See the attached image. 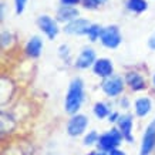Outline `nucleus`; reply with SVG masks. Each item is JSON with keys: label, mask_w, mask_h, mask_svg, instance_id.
<instances>
[{"label": "nucleus", "mask_w": 155, "mask_h": 155, "mask_svg": "<svg viewBox=\"0 0 155 155\" xmlns=\"http://www.w3.org/2000/svg\"><path fill=\"white\" fill-rule=\"evenodd\" d=\"M103 28L100 24L97 23H91V26H90L88 28V33H87V37H88L90 41H97L100 37H101V33H103Z\"/></svg>", "instance_id": "18"}, {"label": "nucleus", "mask_w": 155, "mask_h": 155, "mask_svg": "<svg viewBox=\"0 0 155 155\" xmlns=\"http://www.w3.org/2000/svg\"><path fill=\"white\" fill-rule=\"evenodd\" d=\"M134 110H135L137 117L144 118L151 113V110H152V103H151V100L147 98V97L138 98L135 101V104H134Z\"/></svg>", "instance_id": "15"}, {"label": "nucleus", "mask_w": 155, "mask_h": 155, "mask_svg": "<svg viewBox=\"0 0 155 155\" xmlns=\"http://www.w3.org/2000/svg\"><path fill=\"white\" fill-rule=\"evenodd\" d=\"M88 117L84 114H73L71 118L67 122V134L70 137L83 135L88 127Z\"/></svg>", "instance_id": "4"}, {"label": "nucleus", "mask_w": 155, "mask_h": 155, "mask_svg": "<svg viewBox=\"0 0 155 155\" xmlns=\"http://www.w3.org/2000/svg\"><path fill=\"white\" fill-rule=\"evenodd\" d=\"M58 56H60L64 61L70 60V48H68V46H66V44H61L60 47H58Z\"/></svg>", "instance_id": "22"}, {"label": "nucleus", "mask_w": 155, "mask_h": 155, "mask_svg": "<svg viewBox=\"0 0 155 155\" xmlns=\"http://www.w3.org/2000/svg\"><path fill=\"white\" fill-rule=\"evenodd\" d=\"M90 26H91V23L87 19L77 17V19L71 20V21L64 24L63 31L67 34H74V36H87Z\"/></svg>", "instance_id": "8"}, {"label": "nucleus", "mask_w": 155, "mask_h": 155, "mask_svg": "<svg viewBox=\"0 0 155 155\" xmlns=\"http://www.w3.org/2000/svg\"><path fill=\"white\" fill-rule=\"evenodd\" d=\"M27 6V0H14V10L16 14H21Z\"/></svg>", "instance_id": "23"}, {"label": "nucleus", "mask_w": 155, "mask_h": 155, "mask_svg": "<svg viewBox=\"0 0 155 155\" xmlns=\"http://www.w3.org/2000/svg\"><path fill=\"white\" fill-rule=\"evenodd\" d=\"M100 41L104 47L107 48H117L122 41V36L120 31V27L115 24H110L103 28V33L100 37Z\"/></svg>", "instance_id": "3"}, {"label": "nucleus", "mask_w": 155, "mask_h": 155, "mask_svg": "<svg viewBox=\"0 0 155 155\" xmlns=\"http://www.w3.org/2000/svg\"><path fill=\"white\" fill-rule=\"evenodd\" d=\"M98 155H108V152H105V151H100Z\"/></svg>", "instance_id": "29"}, {"label": "nucleus", "mask_w": 155, "mask_h": 155, "mask_svg": "<svg viewBox=\"0 0 155 155\" xmlns=\"http://www.w3.org/2000/svg\"><path fill=\"white\" fill-rule=\"evenodd\" d=\"M122 140H124V137H122L121 131H120V128H111L110 131L104 132L101 134L98 138V142H97V147H98L100 151H105V152H110L111 150L114 148H118V147L121 145Z\"/></svg>", "instance_id": "2"}, {"label": "nucleus", "mask_w": 155, "mask_h": 155, "mask_svg": "<svg viewBox=\"0 0 155 155\" xmlns=\"http://www.w3.org/2000/svg\"><path fill=\"white\" fill-rule=\"evenodd\" d=\"M88 155H98V152H95V151H93V152H90Z\"/></svg>", "instance_id": "30"}, {"label": "nucleus", "mask_w": 155, "mask_h": 155, "mask_svg": "<svg viewBox=\"0 0 155 155\" xmlns=\"http://www.w3.org/2000/svg\"><path fill=\"white\" fill-rule=\"evenodd\" d=\"M155 150V120L148 124L145 128L144 137H142L141 148H140V155H151Z\"/></svg>", "instance_id": "7"}, {"label": "nucleus", "mask_w": 155, "mask_h": 155, "mask_svg": "<svg viewBox=\"0 0 155 155\" xmlns=\"http://www.w3.org/2000/svg\"><path fill=\"white\" fill-rule=\"evenodd\" d=\"M93 113L94 115L98 120H104V118H108L110 113H111V110L108 107V104L103 103V101H98V103L94 104V107H93Z\"/></svg>", "instance_id": "16"}, {"label": "nucleus", "mask_w": 155, "mask_h": 155, "mask_svg": "<svg viewBox=\"0 0 155 155\" xmlns=\"http://www.w3.org/2000/svg\"><path fill=\"white\" fill-rule=\"evenodd\" d=\"M80 3L84 9H88V10H95L101 6L100 0H80Z\"/></svg>", "instance_id": "21"}, {"label": "nucleus", "mask_w": 155, "mask_h": 155, "mask_svg": "<svg viewBox=\"0 0 155 155\" xmlns=\"http://www.w3.org/2000/svg\"><path fill=\"white\" fill-rule=\"evenodd\" d=\"M94 75L100 77V78H107L114 74V64L113 61L107 58V57H100L94 63V66L91 67Z\"/></svg>", "instance_id": "10"}, {"label": "nucleus", "mask_w": 155, "mask_h": 155, "mask_svg": "<svg viewBox=\"0 0 155 155\" xmlns=\"http://www.w3.org/2000/svg\"><path fill=\"white\" fill-rule=\"evenodd\" d=\"M124 85H125V80H122V77H120V75L113 74L111 77L104 78L103 84H101V90L105 93V95L113 98V97H118L122 94Z\"/></svg>", "instance_id": "5"}, {"label": "nucleus", "mask_w": 155, "mask_h": 155, "mask_svg": "<svg viewBox=\"0 0 155 155\" xmlns=\"http://www.w3.org/2000/svg\"><path fill=\"white\" fill-rule=\"evenodd\" d=\"M120 105H121L122 108H128V107H130V101H128L127 97L121 98V101H120Z\"/></svg>", "instance_id": "28"}, {"label": "nucleus", "mask_w": 155, "mask_h": 155, "mask_svg": "<svg viewBox=\"0 0 155 155\" xmlns=\"http://www.w3.org/2000/svg\"><path fill=\"white\" fill-rule=\"evenodd\" d=\"M95 60H97V54H95V50L91 47H84L80 51L78 57L75 58L74 61V67L78 68V70H87L90 67L94 66Z\"/></svg>", "instance_id": "9"}, {"label": "nucleus", "mask_w": 155, "mask_h": 155, "mask_svg": "<svg viewBox=\"0 0 155 155\" xmlns=\"http://www.w3.org/2000/svg\"><path fill=\"white\" fill-rule=\"evenodd\" d=\"M117 127L120 128L124 140L128 142V144H132L134 142V137H132V127H134V115L131 114H124V115H120L117 121Z\"/></svg>", "instance_id": "11"}, {"label": "nucleus", "mask_w": 155, "mask_h": 155, "mask_svg": "<svg viewBox=\"0 0 155 155\" xmlns=\"http://www.w3.org/2000/svg\"><path fill=\"white\" fill-rule=\"evenodd\" d=\"M120 115H121V114L120 113H117V111H111V113H110V115H108V122H117L118 121V118H120Z\"/></svg>", "instance_id": "24"}, {"label": "nucleus", "mask_w": 155, "mask_h": 155, "mask_svg": "<svg viewBox=\"0 0 155 155\" xmlns=\"http://www.w3.org/2000/svg\"><path fill=\"white\" fill-rule=\"evenodd\" d=\"M14 40H16V37H14V34L12 31H3L2 33V46H3V48H10L14 44Z\"/></svg>", "instance_id": "20"}, {"label": "nucleus", "mask_w": 155, "mask_h": 155, "mask_svg": "<svg viewBox=\"0 0 155 155\" xmlns=\"http://www.w3.org/2000/svg\"><path fill=\"white\" fill-rule=\"evenodd\" d=\"M152 84H154V87H155V74H154V77H152Z\"/></svg>", "instance_id": "31"}, {"label": "nucleus", "mask_w": 155, "mask_h": 155, "mask_svg": "<svg viewBox=\"0 0 155 155\" xmlns=\"http://www.w3.org/2000/svg\"><path fill=\"white\" fill-rule=\"evenodd\" d=\"M108 155H127V154H125V151L120 150V148H114V150L108 152Z\"/></svg>", "instance_id": "27"}, {"label": "nucleus", "mask_w": 155, "mask_h": 155, "mask_svg": "<svg viewBox=\"0 0 155 155\" xmlns=\"http://www.w3.org/2000/svg\"><path fill=\"white\" fill-rule=\"evenodd\" d=\"M43 46H44V44H43V38L40 37V36H33V37L26 43L24 53H26V56H28L30 58H38L43 51Z\"/></svg>", "instance_id": "12"}, {"label": "nucleus", "mask_w": 155, "mask_h": 155, "mask_svg": "<svg viewBox=\"0 0 155 155\" xmlns=\"http://www.w3.org/2000/svg\"><path fill=\"white\" fill-rule=\"evenodd\" d=\"M98 138H100V134L95 131V130H93V131H88V134H85V135H84L83 144H84L85 147L97 145V142H98Z\"/></svg>", "instance_id": "19"}, {"label": "nucleus", "mask_w": 155, "mask_h": 155, "mask_svg": "<svg viewBox=\"0 0 155 155\" xmlns=\"http://www.w3.org/2000/svg\"><path fill=\"white\" fill-rule=\"evenodd\" d=\"M127 9L132 13H144L148 9V3L145 0H128L127 2Z\"/></svg>", "instance_id": "17"}, {"label": "nucleus", "mask_w": 155, "mask_h": 155, "mask_svg": "<svg viewBox=\"0 0 155 155\" xmlns=\"http://www.w3.org/2000/svg\"><path fill=\"white\" fill-rule=\"evenodd\" d=\"M60 3L64 6H75L80 3V0H60Z\"/></svg>", "instance_id": "25"}, {"label": "nucleus", "mask_w": 155, "mask_h": 155, "mask_svg": "<svg viewBox=\"0 0 155 155\" xmlns=\"http://www.w3.org/2000/svg\"><path fill=\"white\" fill-rule=\"evenodd\" d=\"M148 47H150L151 50H154V51H155V31L152 33V36L148 38Z\"/></svg>", "instance_id": "26"}, {"label": "nucleus", "mask_w": 155, "mask_h": 155, "mask_svg": "<svg viewBox=\"0 0 155 155\" xmlns=\"http://www.w3.org/2000/svg\"><path fill=\"white\" fill-rule=\"evenodd\" d=\"M125 84L132 90V91H142V90H145L147 87V83L144 80V77H142L140 73H137V71H128L127 74H125Z\"/></svg>", "instance_id": "13"}, {"label": "nucleus", "mask_w": 155, "mask_h": 155, "mask_svg": "<svg viewBox=\"0 0 155 155\" xmlns=\"http://www.w3.org/2000/svg\"><path fill=\"white\" fill-rule=\"evenodd\" d=\"M78 14H80V12H78V9L77 7H74V6H64L61 5L58 9H57V14H56V19L58 20V21H61V23H68V21H71V20H74L78 17Z\"/></svg>", "instance_id": "14"}, {"label": "nucleus", "mask_w": 155, "mask_h": 155, "mask_svg": "<svg viewBox=\"0 0 155 155\" xmlns=\"http://www.w3.org/2000/svg\"><path fill=\"white\" fill-rule=\"evenodd\" d=\"M37 26L43 31V34H46L47 38L54 40L57 37V34L60 33V27H58V20L53 19L48 14H41L37 19Z\"/></svg>", "instance_id": "6"}, {"label": "nucleus", "mask_w": 155, "mask_h": 155, "mask_svg": "<svg viewBox=\"0 0 155 155\" xmlns=\"http://www.w3.org/2000/svg\"><path fill=\"white\" fill-rule=\"evenodd\" d=\"M84 103V83L81 78H73L64 98V111L67 114H77Z\"/></svg>", "instance_id": "1"}]
</instances>
